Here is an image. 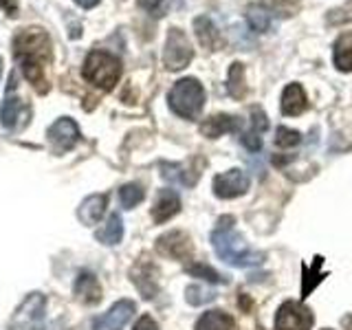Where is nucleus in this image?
<instances>
[{
	"instance_id": "f257e3e1",
	"label": "nucleus",
	"mask_w": 352,
	"mask_h": 330,
	"mask_svg": "<svg viewBox=\"0 0 352 330\" xmlns=\"http://www.w3.org/2000/svg\"><path fill=\"white\" fill-rule=\"evenodd\" d=\"M14 53L18 62L22 64V73L27 80L38 88L47 91V77L44 69L51 60V42L49 36L42 29H27L16 36L14 40Z\"/></svg>"
},
{
	"instance_id": "f03ea898",
	"label": "nucleus",
	"mask_w": 352,
	"mask_h": 330,
	"mask_svg": "<svg viewBox=\"0 0 352 330\" xmlns=\"http://www.w3.org/2000/svg\"><path fill=\"white\" fill-rule=\"evenodd\" d=\"M234 216H223L218 220V229L212 234V245L216 256L229 267L245 269V267H256L264 260L260 251H253L245 238L238 231H234Z\"/></svg>"
},
{
	"instance_id": "7ed1b4c3",
	"label": "nucleus",
	"mask_w": 352,
	"mask_h": 330,
	"mask_svg": "<svg viewBox=\"0 0 352 330\" xmlns=\"http://www.w3.org/2000/svg\"><path fill=\"white\" fill-rule=\"evenodd\" d=\"M170 108L183 119H196L205 106V88L194 77L176 82L168 95Z\"/></svg>"
},
{
	"instance_id": "20e7f679",
	"label": "nucleus",
	"mask_w": 352,
	"mask_h": 330,
	"mask_svg": "<svg viewBox=\"0 0 352 330\" xmlns=\"http://www.w3.org/2000/svg\"><path fill=\"white\" fill-rule=\"evenodd\" d=\"M84 77L102 91H110L121 77V62L110 53L93 51L84 62Z\"/></svg>"
},
{
	"instance_id": "39448f33",
	"label": "nucleus",
	"mask_w": 352,
	"mask_h": 330,
	"mask_svg": "<svg viewBox=\"0 0 352 330\" xmlns=\"http://www.w3.org/2000/svg\"><path fill=\"white\" fill-rule=\"evenodd\" d=\"M194 58V49L187 36L181 29H170L168 31V40H165V49H163V64L168 66L170 71H181Z\"/></svg>"
},
{
	"instance_id": "423d86ee",
	"label": "nucleus",
	"mask_w": 352,
	"mask_h": 330,
	"mask_svg": "<svg viewBox=\"0 0 352 330\" xmlns=\"http://www.w3.org/2000/svg\"><path fill=\"white\" fill-rule=\"evenodd\" d=\"M315 317L302 302H284L275 315V330H311Z\"/></svg>"
},
{
	"instance_id": "0eeeda50",
	"label": "nucleus",
	"mask_w": 352,
	"mask_h": 330,
	"mask_svg": "<svg viewBox=\"0 0 352 330\" xmlns=\"http://www.w3.org/2000/svg\"><path fill=\"white\" fill-rule=\"evenodd\" d=\"M44 306H47L44 295L31 293L18 308L14 317V330H44Z\"/></svg>"
},
{
	"instance_id": "6e6552de",
	"label": "nucleus",
	"mask_w": 352,
	"mask_h": 330,
	"mask_svg": "<svg viewBox=\"0 0 352 330\" xmlns=\"http://www.w3.org/2000/svg\"><path fill=\"white\" fill-rule=\"evenodd\" d=\"M249 176L247 172H242L238 168L234 170H229V172H223V174H218L216 179H214V194L218 198H238L242 196L247 190H249Z\"/></svg>"
},
{
	"instance_id": "1a4fd4ad",
	"label": "nucleus",
	"mask_w": 352,
	"mask_h": 330,
	"mask_svg": "<svg viewBox=\"0 0 352 330\" xmlns=\"http://www.w3.org/2000/svg\"><path fill=\"white\" fill-rule=\"evenodd\" d=\"M47 137H49V143L53 146V150L62 154V152H69L75 143L80 141V128H77L73 119L62 117L49 128Z\"/></svg>"
},
{
	"instance_id": "9d476101",
	"label": "nucleus",
	"mask_w": 352,
	"mask_h": 330,
	"mask_svg": "<svg viewBox=\"0 0 352 330\" xmlns=\"http://www.w3.org/2000/svg\"><path fill=\"white\" fill-rule=\"evenodd\" d=\"M135 315V302L119 300L110 306V311L93 319V330H124L128 319Z\"/></svg>"
},
{
	"instance_id": "9b49d317",
	"label": "nucleus",
	"mask_w": 352,
	"mask_h": 330,
	"mask_svg": "<svg viewBox=\"0 0 352 330\" xmlns=\"http://www.w3.org/2000/svg\"><path fill=\"white\" fill-rule=\"evenodd\" d=\"M157 251L172 260H190L192 258V242L190 236L183 231H168L157 240Z\"/></svg>"
},
{
	"instance_id": "f8f14e48",
	"label": "nucleus",
	"mask_w": 352,
	"mask_h": 330,
	"mask_svg": "<svg viewBox=\"0 0 352 330\" xmlns=\"http://www.w3.org/2000/svg\"><path fill=\"white\" fill-rule=\"evenodd\" d=\"M130 278L146 300H152V297L159 293V271L150 260H139L135 267H132Z\"/></svg>"
},
{
	"instance_id": "ddd939ff",
	"label": "nucleus",
	"mask_w": 352,
	"mask_h": 330,
	"mask_svg": "<svg viewBox=\"0 0 352 330\" xmlns=\"http://www.w3.org/2000/svg\"><path fill=\"white\" fill-rule=\"evenodd\" d=\"M181 212V198L174 190H161L157 196V203L152 207V220L154 223H168L170 218H174Z\"/></svg>"
},
{
	"instance_id": "4468645a",
	"label": "nucleus",
	"mask_w": 352,
	"mask_h": 330,
	"mask_svg": "<svg viewBox=\"0 0 352 330\" xmlns=\"http://www.w3.org/2000/svg\"><path fill=\"white\" fill-rule=\"evenodd\" d=\"M242 121L234 115H212L201 124V132L207 139H218L225 132H240Z\"/></svg>"
},
{
	"instance_id": "2eb2a0df",
	"label": "nucleus",
	"mask_w": 352,
	"mask_h": 330,
	"mask_svg": "<svg viewBox=\"0 0 352 330\" xmlns=\"http://www.w3.org/2000/svg\"><path fill=\"white\" fill-rule=\"evenodd\" d=\"M73 293L82 304H99L102 302V286L93 273H80L73 284Z\"/></svg>"
},
{
	"instance_id": "dca6fc26",
	"label": "nucleus",
	"mask_w": 352,
	"mask_h": 330,
	"mask_svg": "<svg viewBox=\"0 0 352 330\" xmlns=\"http://www.w3.org/2000/svg\"><path fill=\"white\" fill-rule=\"evenodd\" d=\"M106 205H108V196L106 194H93L82 201L80 209H77V218L82 220L84 225L93 227L102 220L104 212H106Z\"/></svg>"
},
{
	"instance_id": "f3484780",
	"label": "nucleus",
	"mask_w": 352,
	"mask_h": 330,
	"mask_svg": "<svg viewBox=\"0 0 352 330\" xmlns=\"http://www.w3.org/2000/svg\"><path fill=\"white\" fill-rule=\"evenodd\" d=\"M308 108L306 93L300 84H289L282 93V113L286 117H297Z\"/></svg>"
},
{
	"instance_id": "a211bd4d",
	"label": "nucleus",
	"mask_w": 352,
	"mask_h": 330,
	"mask_svg": "<svg viewBox=\"0 0 352 330\" xmlns=\"http://www.w3.org/2000/svg\"><path fill=\"white\" fill-rule=\"evenodd\" d=\"M194 31H196L198 42H201L205 49L218 51L220 47H223V36H220V31L216 29V25L207 16H201V18L194 20Z\"/></svg>"
},
{
	"instance_id": "6ab92c4d",
	"label": "nucleus",
	"mask_w": 352,
	"mask_h": 330,
	"mask_svg": "<svg viewBox=\"0 0 352 330\" xmlns=\"http://www.w3.org/2000/svg\"><path fill=\"white\" fill-rule=\"evenodd\" d=\"M161 176H163L165 181H170V183H179V185H185V187H192V185H196L201 172L192 170V168H185V165L163 163L161 165Z\"/></svg>"
},
{
	"instance_id": "aec40b11",
	"label": "nucleus",
	"mask_w": 352,
	"mask_h": 330,
	"mask_svg": "<svg viewBox=\"0 0 352 330\" xmlns=\"http://www.w3.org/2000/svg\"><path fill=\"white\" fill-rule=\"evenodd\" d=\"M333 60L341 73L352 71V31L339 36L333 47Z\"/></svg>"
},
{
	"instance_id": "412c9836",
	"label": "nucleus",
	"mask_w": 352,
	"mask_h": 330,
	"mask_svg": "<svg viewBox=\"0 0 352 330\" xmlns=\"http://www.w3.org/2000/svg\"><path fill=\"white\" fill-rule=\"evenodd\" d=\"M124 238V220H121L119 214H110V218L106 220V225L97 231V240L102 245H110L115 247Z\"/></svg>"
},
{
	"instance_id": "4be33fe9",
	"label": "nucleus",
	"mask_w": 352,
	"mask_h": 330,
	"mask_svg": "<svg viewBox=\"0 0 352 330\" xmlns=\"http://www.w3.org/2000/svg\"><path fill=\"white\" fill-rule=\"evenodd\" d=\"M234 317L223 311H207L196 322V330H234Z\"/></svg>"
},
{
	"instance_id": "5701e85b",
	"label": "nucleus",
	"mask_w": 352,
	"mask_h": 330,
	"mask_svg": "<svg viewBox=\"0 0 352 330\" xmlns=\"http://www.w3.org/2000/svg\"><path fill=\"white\" fill-rule=\"evenodd\" d=\"M322 264H324L322 256H315L311 269H308V264H302V275H304V280H302V300H306V297L315 291V286L326 278V273L319 271V269H322Z\"/></svg>"
},
{
	"instance_id": "b1692460",
	"label": "nucleus",
	"mask_w": 352,
	"mask_h": 330,
	"mask_svg": "<svg viewBox=\"0 0 352 330\" xmlns=\"http://www.w3.org/2000/svg\"><path fill=\"white\" fill-rule=\"evenodd\" d=\"M227 91L231 97L242 99L247 95V84H245V66L240 62H234L229 69V77H227Z\"/></svg>"
},
{
	"instance_id": "393cba45",
	"label": "nucleus",
	"mask_w": 352,
	"mask_h": 330,
	"mask_svg": "<svg viewBox=\"0 0 352 330\" xmlns=\"http://www.w3.org/2000/svg\"><path fill=\"white\" fill-rule=\"evenodd\" d=\"M247 20L253 31L264 33L271 29V22H273V14L264 7V5H251L247 11Z\"/></svg>"
},
{
	"instance_id": "a878e982",
	"label": "nucleus",
	"mask_w": 352,
	"mask_h": 330,
	"mask_svg": "<svg viewBox=\"0 0 352 330\" xmlns=\"http://www.w3.org/2000/svg\"><path fill=\"white\" fill-rule=\"evenodd\" d=\"M20 113H22V102L18 97H7L3 106H0V124L5 128H14L16 121L20 119Z\"/></svg>"
},
{
	"instance_id": "bb28decb",
	"label": "nucleus",
	"mask_w": 352,
	"mask_h": 330,
	"mask_svg": "<svg viewBox=\"0 0 352 330\" xmlns=\"http://www.w3.org/2000/svg\"><path fill=\"white\" fill-rule=\"evenodd\" d=\"M187 273L194 275V278H201L205 282H212V284H227L229 282L225 275H220L216 269H212L209 264H203V262L190 264V267H187Z\"/></svg>"
},
{
	"instance_id": "cd10ccee",
	"label": "nucleus",
	"mask_w": 352,
	"mask_h": 330,
	"mask_svg": "<svg viewBox=\"0 0 352 330\" xmlns=\"http://www.w3.org/2000/svg\"><path fill=\"white\" fill-rule=\"evenodd\" d=\"M185 300H187V304H192V306H203L207 302L216 300V291L205 289V286H201V284H192V286H187V289H185Z\"/></svg>"
},
{
	"instance_id": "c85d7f7f",
	"label": "nucleus",
	"mask_w": 352,
	"mask_h": 330,
	"mask_svg": "<svg viewBox=\"0 0 352 330\" xmlns=\"http://www.w3.org/2000/svg\"><path fill=\"white\" fill-rule=\"evenodd\" d=\"M143 196H146V192H143V187L139 183H128L119 190V201L126 209L137 207L143 201Z\"/></svg>"
},
{
	"instance_id": "c756f323",
	"label": "nucleus",
	"mask_w": 352,
	"mask_h": 330,
	"mask_svg": "<svg viewBox=\"0 0 352 330\" xmlns=\"http://www.w3.org/2000/svg\"><path fill=\"white\" fill-rule=\"evenodd\" d=\"M326 22L330 27H339V25H346V22H352V0L333 11H328Z\"/></svg>"
},
{
	"instance_id": "7c9ffc66",
	"label": "nucleus",
	"mask_w": 352,
	"mask_h": 330,
	"mask_svg": "<svg viewBox=\"0 0 352 330\" xmlns=\"http://www.w3.org/2000/svg\"><path fill=\"white\" fill-rule=\"evenodd\" d=\"M300 141H302V137H300V132H297V130L280 126L278 132H275V146H278V148H293Z\"/></svg>"
},
{
	"instance_id": "2f4dec72",
	"label": "nucleus",
	"mask_w": 352,
	"mask_h": 330,
	"mask_svg": "<svg viewBox=\"0 0 352 330\" xmlns=\"http://www.w3.org/2000/svg\"><path fill=\"white\" fill-rule=\"evenodd\" d=\"M251 117H253V132H258V135H262L264 130L269 128V121H267V115L262 113V110H251Z\"/></svg>"
},
{
	"instance_id": "473e14b6",
	"label": "nucleus",
	"mask_w": 352,
	"mask_h": 330,
	"mask_svg": "<svg viewBox=\"0 0 352 330\" xmlns=\"http://www.w3.org/2000/svg\"><path fill=\"white\" fill-rule=\"evenodd\" d=\"M242 143H245V148L251 150V152H258L262 148V137L258 132H247V135H242Z\"/></svg>"
},
{
	"instance_id": "72a5a7b5",
	"label": "nucleus",
	"mask_w": 352,
	"mask_h": 330,
	"mask_svg": "<svg viewBox=\"0 0 352 330\" xmlns=\"http://www.w3.org/2000/svg\"><path fill=\"white\" fill-rule=\"evenodd\" d=\"M132 330H159V324L154 322L150 315H143V317H139V322L135 324Z\"/></svg>"
},
{
	"instance_id": "f704fd0d",
	"label": "nucleus",
	"mask_w": 352,
	"mask_h": 330,
	"mask_svg": "<svg viewBox=\"0 0 352 330\" xmlns=\"http://www.w3.org/2000/svg\"><path fill=\"white\" fill-rule=\"evenodd\" d=\"M0 7H3L5 14L11 18L18 16V0H0Z\"/></svg>"
},
{
	"instance_id": "c9c22d12",
	"label": "nucleus",
	"mask_w": 352,
	"mask_h": 330,
	"mask_svg": "<svg viewBox=\"0 0 352 330\" xmlns=\"http://www.w3.org/2000/svg\"><path fill=\"white\" fill-rule=\"evenodd\" d=\"M161 3H163V0H139V7H143L146 11H152V14H154V11H159Z\"/></svg>"
},
{
	"instance_id": "e433bc0d",
	"label": "nucleus",
	"mask_w": 352,
	"mask_h": 330,
	"mask_svg": "<svg viewBox=\"0 0 352 330\" xmlns=\"http://www.w3.org/2000/svg\"><path fill=\"white\" fill-rule=\"evenodd\" d=\"M75 3L80 7H84V9H91V7H95L99 3V0H75Z\"/></svg>"
},
{
	"instance_id": "4c0bfd02",
	"label": "nucleus",
	"mask_w": 352,
	"mask_h": 330,
	"mask_svg": "<svg viewBox=\"0 0 352 330\" xmlns=\"http://www.w3.org/2000/svg\"><path fill=\"white\" fill-rule=\"evenodd\" d=\"M238 304H242V306H245L247 311H249V308H251V302L247 300V297H240V300H238Z\"/></svg>"
},
{
	"instance_id": "58836bf2",
	"label": "nucleus",
	"mask_w": 352,
	"mask_h": 330,
	"mask_svg": "<svg viewBox=\"0 0 352 330\" xmlns=\"http://www.w3.org/2000/svg\"><path fill=\"white\" fill-rule=\"evenodd\" d=\"M344 326H346L348 330H352V315H350V317H344Z\"/></svg>"
},
{
	"instance_id": "ea45409f",
	"label": "nucleus",
	"mask_w": 352,
	"mask_h": 330,
	"mask_svg": "<svg viewBox=\"0 0 352 330\" xmlns=\"http://www.w3.org/2000/svg\"><path fill=\"white\" fill-rule=\"evenodd\" d=\"M0 75H3V60H0Z\"/></svg>"
},
{
	"instance_id": "a19ab883",
	"label": "nucleus",
	"mask_w": 352,
	"mask_h": 330,
	"mask_svg": "<svg viewBox=\"0 0 352 330\" xmlns=\"http://www.w3.org/2000/svg\"><path fill=\"white\" fill-rule=\"evenodd\" d=\"M326 330H330V328H326Z\"/></svg>"
}]
</instances>
